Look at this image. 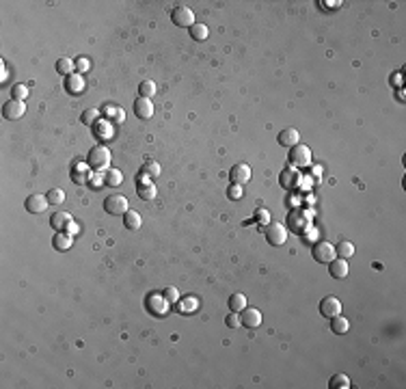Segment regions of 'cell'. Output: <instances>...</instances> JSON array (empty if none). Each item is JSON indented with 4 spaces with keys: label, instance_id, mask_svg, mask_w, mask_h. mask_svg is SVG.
<instances>
[{
    "label": "cell",
    "instance_id": "1",
    "mask_svg": "<svg viewBox=\"0 0 406 389\" xmlns=\"http://www.w3.org/2000/svg\"><path fill=\"white\" fill-rule=\"evenodd\" d=\"M86 164L93 169V171H102L111 164V149L106 145H95L91 147L89 156H86Z\"/></svg>",
    "mask_w": 406,
    "mask_h": 389
},
{
    "label": "cell",
    "instance_id": "2",
    "mask_svg": "<svg viewBox=\"0 0 406 389\" xmlns=\"http://www.w3.org/2000/svg\"><path fill=\"white\" fill-rule=\"evenodd\" d=\"M311 255L318 264H331L333 259H335V244L326 242V240H318L314 247H311Z\"/></svg>",
    "mask_w": 406,
    "mask_h": 389
},
{
    "label": "cell",
    "instance_id": "3",
    "mask_svg": "<svg viewBox=\"0 0 406 389\" xmlns=\"http://www.w3.org/2000/svg\"><path fill=\"white\" fill-rule=\"evenodd\" d=\"M264 232H266V238H268V242H270L272 247H281V244H285V240H287V227L283 225V223H279V221L268 223Z\"/></svg>",
    "mask_w": 406,
    "mask_h": 389
},
{
    "label": "cell",
    "instance_id": "4",
    "mask_svg": "<svg viewBox=\"0 0 406 389\" xmlns=\"http://www.w3.org/2000/svg\"><path fill=\"white\" fill-rule=\"evenodd\" d=\"M287 160H289V164H292V167H298V169L309 167V164H311V149H309L307 145H300V143H298V145L289 147Z\"/></svg>",
    "mask_w": 406,
    "mask_h": 389
},
{
    "label": "cell",
    "instance_id": "5",
    "mask_svg": "<svg viewBox=\"0 0 406 389\" xmlns=\"http://www.w3.org/2000/svg\"><path fill=\"white\" fill-rule=\"evenodd\" d=\"M145 305H147V309L154 316H158V318H162V316L169 314L171 309V303L164 299V294H158V292H151L147 294V301H145Z\"/></svg>",
    "mask_w": 406,
    "mask_h": 389
},
{
    "label": "cell",
    "instance_id": "6",
    "mask_svg": "<svg viewBox=\"0 0 406 389\" xmlns=\"http://www.w3.org/2000/svg\"><path fill=\"white\" fill-rule=\"evenodd\" d=\"M171 22L175 26H179V28H190L194 24V13H192V9L179 5V7H175V9L171 11Z\"/></svg>",
    "mask_w": 406,
    "mask_h": 389
},
{
    "label": "cell",
    "instance_id": "7",
    "mask_svg": "<svg viewBox=\"0 0 406 389\" xmlns=\"http://www.w3.org/2000/svg\"><path fill=\"white\" fill-rule=\"evenodd\" d=\"M128 210H130L128 199L123 197V194H108L104 199V212H108V214L119 216V214H126Z\"/></svg>",
    "mask_w": 406,
    "mask_h": 389
},
{
    "label": "cell",
    "instance_id": "8",
    "mask_svg": "<svg viewBox=\"0 0 406 389\" xmlns=\"http://www.w3.org/2000/svg\"><path fill=\"white\" fill-rule=\"evenodd\" d=\"M309 225V216L307 212L302 210H294V212H287V229L294 234H302Z\"/></svg>",
    "mask_w": 406,
    "mask_h": 389
},
{
    "label": "cell",
    "instance_id": "9",
    "mask_svg": "<svg viewBox=\"0 0 406 389\" xmlns=\"http://www.w3.org/2000/svg\"><path fill=\"white\" fill-rule=\"evenodd\" d=\"M320 314L324 318H335V316L342 314V301L337 297H326L320 301Z\"/></svg>",
    "mask_w": 406,
    "mask_h": 389
},
{
    "label": "cell",
    "instance_id": "10",
    "mask_svg": "<svg viewBox=\"0 0 406 389\" xmlns=\"http://www.w3.org/2000/svg\"><path fill=\"white\" fill-rule=\"evenodd\" d=\"M24 113H26V104L22 102V100H9V102L3 106V117L9 119V121L20 119Z\"/></svg>",
    "mask_w": 406,
    "mask_h": 389
},
{
    "label": "cell",
    "instance_id": "11",
    "mask_svg": "<svg viewBox=\"0 0 406 389\" xmlns=\"http://www.w3.org/2000/svg\"><path fill=\"white\" fill-rule=\"evenodd\" d=\"M229 179H231V184H240V186L246 184L251 179V167L244 162L234 164V167L229 169Z\"/></svg>",
    "mask_w": 406,
    "mask_h": 389
},
{
    "label": "cell",
    "instance_id": "12",
    "mask_svg": "<svg viewBox=\"0 0 406 389\" xmlns=\"http://www.w3.org/2000/svg\"><path fill=\"white\" fill-rule=\"evenodd\" d=\"M240 320H242V327L246 329H257L262 324V312L255 307H244L242 314H240Z\"/></svg>",
    "mask_w": 406,
    "mask_h": 389
},
{
    "label": "cell",
    "instance_id": "13",
    "mask_svg": "<svg viewBox=\"0 0 406 389\" xmlns=\"http://www.w3.org/2000/svg\"><path fill=\"white\" fill-rule=\"evenodd\" d=\"M50 204H48V197L46 194H31V197H26V201H24V208L31 214H39V212H43L48 208Z\"/></svg>",
    "mask_w": 406,
    "mask_h": 389
},
{
    "label": "cell",
    "instance_id": "14",
    "mask_svg": "<svg viewBox=\"0 0 406 389\" xmlns=\"http://www.w3.org/2000/svg\"><path fill=\"white\" fill-rule=\"evenodd\" d=\"M298 182H300V175H298V171H296L294 167H285L283 171H281V175H279V184L283 186L285 190L296 188V186H298Z\"/></svg>",
    "mask_w": 406,
    "mask_h": 389
},
{
    "label": "cell",
    "instance_id": "15",
    "mask_svg": "<svg viewBox=\"0 0 406 389\" xmlns=\"http://www.w3.org/2000/svg\"><path fill=\"white\" fill-rule=\"evenodd\" d=\"M277 143L279 145H283V147H294V145H298L300 143V132L296 128H285V130H281L279 132V136H277Z\"/></svg>",
    "mask_w": 406,
    "mask_h": 389
},
{
    "label": "cell",
    "instance_id": "16",
    "mask_svg": "<svg viewBox=\"0 0 406 389\" xmlns=\"http://www.w3.org/2000/svg\"><path fill=\"white\" fill-rule=\"evenodd\" d=\"M134 115L141 119H151V115H154V104H151V100H147V98L134 100Z\"/></svg>",
    "mask_w": 406,
    "mask_h": 389
},
{
    "label": "cell",
    "instance_id": "17",
    "mask_svg": "<svg viewBox=\"0 0 406 389\" xmlns=\"http://www.w3.org/2000/svg\"><path fill=\"white\" fill-rule=\"evenodd\" d=\"M65 89H67L71 95H78V93L84 91V78L82 74H69L65 76Z\"/></svg>",
    "mask_w": 406,
    "mask_h": 389
},
{
    "label": "cell",
    "instance_id": "18",
    "mask_svg": "<svg viewBox=\"0 0 406 389\" xmlns=\"http://www.w3.org/2000/svg\"><path fill=\"white\" fill-rule=\"evenodd\" d=\"M329 272H331L333 279H344V277H348L350 268H348V262H346V259L335 257V259H333V262L329 264Z\"/></svg>",
    "mask_w": 406,
    "mask_h": 389
},
{
    "label": "cell",
    "instance_id": "19",
    "mask_svg": "<svg viewBox=\"0 0 406 389\" xmlns=\"http://www.w3.org/2000/svg\"><path fill=\"white\" fill-rule=\"evenodd\" d=\"M160 175V164L158 162H154V160H149V162H145L143 164V169H141V173H139V182H151L154 177H158Z\"/></svg>",
    "mask_w": 406,
    "mask_h": 389
},
{
    "label": "cell",
    "instance_id": "20",
    "mask_svg": "<svg viewBox=\"0 0 406 389\" xmlns=\"http://www.w3.org/2000/svg\"><path fill=\"white\" fill-rule=\"evenodd\" d=\"M69 223H71V216L67 212H54L50 216V225H52V229H56V232H65Z\"/></svg>",
    "mask_w": 406,
    "mask_h": 389
},
{
    "label": "cell",
    "instance_id": "21",
    "mask_svg": "<svg viewBox=\"0 0 406 389\" xmlns=\"http://www.w3.org/2000/svg\"><path fill=\"white\" fill-rule=\"evenodd\" d=\"M123 225H126V229H141V225H143V219H141V214L136 212V210H128L126 214H123Z\"/></svg>",
    "mask_w": 406,
    "mask_h": 389
},
{
    "label": "cell",
    "instance_id": "22",
    "mask_svg": "<svg viewBox=\"0 0 406 389\" xmlns=\"http://www.w3.org/2000/svg\"><path fill=\"white\" fill-rule=\"evenodd\" d=\"M136 190H139V197H141L143 201H151V199H156V194H158L156 186L151 184V182H139Z\"/></svg>",
    "mask_w": 406,
    "mask_h": 389
},
{
    "label": "cell",
    "instance_id": "23",
    "mask_svg": "<svg viewBox=\"0 0 406 389\" xmlns=\"http://www.w3.org/2000/svg\"><path fill=\"white\" fill-rule=\"evenodd\" d=\"M348 329H350V322H348L342 314L335 316V318H331V331H333L335 335H344V333H348Z\"/></svg>",
    "mask_w": 406,
    "mask_h": 389
},
{
    "label": "cell",
    "instance_id": "24",
    "mask_svg": "<svg viewBox=\"0 0 406 389\" xmlns=\"http://www.w3.org/2000/svg\"><path fill=\"white\" fill-rule=\"evenodd\" d=\"M52 244H54L56 251H67L71 247V236L65 234V232H56L52 238Z\"/></svg>",
    "mask_w": 406,
    "mask_h": 389
},
{
    "label": "cell",
    "instance_id": "25",
    "mask_svg": "<svg viewBox=\"0 0 406 389\" xmlns=\"http://www.w3.org/2000/svg\"><path fill=\"white\" fill-rule=\"evenodd\" d=\"M188 33H190V39H194V41H206L208 39V35H210V31H208V26L206 24H194L188 28Z\"/></svg>",
    "mask_w": 406,
    "mask_h": 389
},
{
    "label": "cell",
    "instance_id": "26",
    "mask_svg": "<svg viewBox=\"0 0 406 389\" xmlns=\"http://www.w3.org/2000/svg\"><path fill=\"white\" fill-rule=\"evenodd\" d=\"M335 255L342 257V259H348L354 255V244L350 240H342L339 244H335Z\"/></svg>",
    "mask_w": 406,
    "mask_h": 389
},
{
    "label": "cell",
    "instance_id": "27",
    "mask_svg": "<svg viewBox=\"0 0 406 389\" xmlns=\"http://www.w3.org/2000/svg\"><path fill=\"white\" fill-rule=\"evenodd\" d=\"M329 387L331 389H350V378H348L346 374L337 372V374H333V376H331Z\"/></svg>",
    "mask_w": 406,
    "mask_h": 389
},
{
    "label": "cell",
    "instance_id": "28",
    "mask_svg": "<svg viewBox=\"0 0 406 389\" xmlns=\"http://www.w3.org/2000/svg\"><path fill=\"white\" fill-rule=\"evenodd\" d=\"M74 67H76V63L71 61V59H67V56H63V59L56 61V71H59L61 76H69V74H74Z\"/></svg>",
    "mask_w": 406,
    "mask_h": 389
},
{
    "label": "cell",
    "instance_id": "29",
    "mask_svg": "<svg viewBox=\"0 0 406 389\" xmlns=\"http://www.w3.org/2000/svg\"><path fill=\"white\" fill-rule=\"evenodd\" d=\"M246 307V297H244V294H240V292H238V294H231V297H229V309H231V312H242V309Z\"/></svg>",
    "mask_w": 406,
    "mask_h": 389
},
{
    "label": "cell",
    "instance_id": "30",
    "mask_svg": "<svg viewBox=\"0 0 406 389\" xmlns=\"http://www.w3.org/2000/svg\"><path fill=\"white\" fill-rule=\"evenodd\" d=\"M139 93H141V98L151 100V98L156 95V82H154V80H143V82L139 84Z\"/></svg>",
    "mask_w": 406,
    "mask_h": 389
},
{
    "label": "cell",
    "instance_id": "31",
    "mask_svg": "<svg viewBox=\"0 0 406 389\" xmlns=\"http://www.w3.org/2000/svg\"><path fill=\"white\" fill-rule=\"evenodd\" d=\"M121 182H123V175H121L119 169H108V171H106L104 184H108V186H119Z\"/></svg>",
    "mask_w": 406,
    "mask_h": 389
},
{
    "label": "cell",
    "instance_id": "32",
    "mask_svg": "<svg viewBox=\"0 0 406 389\" xmlns=\"http://www.w3.org/2000/svg\"><path fill=\"white\" fill-rule=\"evenodd\" d=\"M63 201H65V190H61V188L48 190V204L50 206H61Z\"/></svg>",
    "mask_w": 406,
    "mask_h": 389
},
{
    "label": "cell",
    "instance_id": "33",
    "mask_svg": "<svg viewBox=\"0 0 406 389\" xmlns=\"http://www.w3.org/2000/svg\"><path fill=\"white\" fill-rule=\"evenodd\" d=\"M97 119H99V111H97V108H86V111L82 113V124L84 126H93Z\"/></svg>",
    "mask_w": 406,
    "mask_h": 389
},
{
    "label": "cell",
    "instance_id": "34",
    "mask_svg": "<svg viewBox=\"0 0 406 389\" xmlns=\"http://www.w3.org/2000/svg\"><path fill=\"white\" fill-rule=\"evenodd\" d=\"M26 95H28V86H26V84H22V82L13 84V89H11V100H22V102H24Z\"/></svg>",
    "mask_w": 406,
    "mask_h": 389
},
{
    "label": "cell",
    "instance_id": "35",
    "mask_svg": "<svg viewBox=\"0 0 406 389\" xmlns=\"http://www.w3.org/2000/svg\"><path fill=\"white\" fill-rule=\"evenodd\" d=\"M162 294H164V299L169 301L171 305H173V303H177L179 299H182V297H179V290H177V287H173V285H169V287H166V290H164Z\"/></svg>",
    "mask_w": 406,
    "mask_h": 389
},
{
    "label": "cell",
    "instance_id": "36",
    "mask_svg": "<svg viewBox=\"0 0 406 389\" xmlns=\"http://www.w3.org/2000/svg\"><path fill=\"white\" fill-rule=\"evenodd\" d=\"M225 324H227L229 329H238V327H242V320H240V316H238L236 312H231L227 318H225Z\"/></svg>",
    "mask_w": 406,
    "mask_h": 389
},
{
    "label": "cell",
    "instance_id": "37",
    "mask_svg": "<svg viewBox=\"0 0 406 389\" xmlns=\"http://www.w3.org/2000/svg\"><path fill=\"white\" fill-rule=\"evenodd\" d=\"M227 194H229V199H234V201H236V199H242V194H244V192H242V186H240V184H231Z\"/></svg>",
    "mask_w": 406,
    "mask_h": 389
},
{
    "label": "cell",
    "instance_id": "38",
    "mask_svg": "<svg viewBox=\"0 0 406 389\" xmlns=\"http://www.w3.org/2000/svg\"><path fill=\"white\" fill-rule=\"evenodd\" d=\"M192 309H197V303H194L192 299L190 301H184L182 305H179V312H184V314L186 312H192Z\"/></svg>",
    "mask_w": 406,
    "mask_h": 389
},
{
    "label": "cell",
    "instance_id": "39",
    "mask_svg": "<svg viewBox=\"0 0 406 389\" xmlns=\"http://www.w3.org/2000/svg\"><path fill=\"white\" fill-rule=\"evenodd\" d=\"M111 117H113L115 121H117V124H123V119H126V115H123V111H121V108L117 106V111H115V108L111 111Z\"/></svg>",
    "mask_w": 406,
    "mask_h": 389
},
{
    "label": "cell",
    "instance_id": "40",
    "mask_svg": "<svg viewBox=\"0 0 406 389\" xmlns=\"http://www.w3.org/2000/svg\"><path fill=\"white\" fill-rule=\"evenodd\" d=\"M257 221L259 223H268V210H257Z\"/></svg>",
    "mask_w": 406,
    "mask_h": 389
},
{
    "label": "cell",
    "instance_id": "41",
    "mask_svg": "<svg viewBox=\"0 0 406 389\" xmlns=\"http://www.w3.org/2000/svg\"><path fill=\"white\" fill-rule=\"evenodd\" d=\"M67 234H69V236H74V234H78V225H76V223H74V221H71V223H69V225H67Z\"/></svg>",
    "mask_w": 406,
    "mask_h": 389
},
{
    "label": "cell",
    "instance_id": "42",
    "mask_svg": "<svg viewBox=\"0 0 406 389\" xmlns=\"http://www.w3.org/2000/svg\"><path fill=\"white\" fill-rule=\"evenodd\" d=\"M86 67H89V63H86L84 59H80V61H78V69H80V71H84Z\"/></svg>",
    "mask_w": 406,
    "mask_h": 389
},
{
    "label": "cell",
    "instance_id": "43",
    "mask_svg": "<svg viewBox=\"0 0 406 389\" xmlns=\"http://www.w3.org/2000/svg\"><path fill=\"white\" fill-rule=\"evenodd\" d=\"M322 5H326V7H339L342 3H322Z\"/></svg>",
    "mask_w": 406,
    "mask_h": 389
}]
</instances>
